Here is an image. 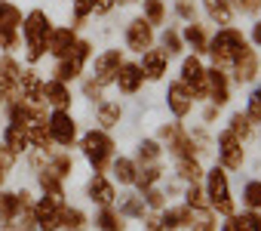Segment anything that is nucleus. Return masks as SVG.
I'll list each match as a JSON object with an SVG mask.
<instances>
[{"label":"nucleus","instance_id":"obj_49","mask_svg":"<svg viewBox=\"0 0 261 231\" xmlns=\"http://www.w3.org/2000/svg\"><path fill=\"white\" fill-rule=\"evenodd\" d=\"M249 40H252L255 47H261V19H258V22L252 25V34H249Z\"/></svg>","mask_w":261,"mask_h":231},{"label":"nucleus","instance_id":"obj_13","mask_svg":"<svg viewBox=\"0 0 261 231\" xmlns=\"http://www.w3.org/2000/svg\"><path fill=\"white\" fill-rule=\"evenodd\" d=\"M166 65H169V56L163 53V50H145L142 53V62H139V68H142V74L148 77V80H160L163 74H166Z\"/></svg>","mask_w":261,"mask_h":231},{"label":"nucleus","instance_id":"obj_6","mask_svg":"<svg viewBox=\"0 0 261 231\" xmlns=\"http://www.w3.org/2000/svg\"><path fill=\"white\" fill-rule=\"evenodd\" d=\"M46 127H49V136H53V142L56 145H62V148H71L74 145V139H77V124H74V118L65 111V108H56L49 118H46Z\"/></svg>","mask_w":261,"mask_h":231},{"label":"nucleus","instance_id":"obj_9","mask_svg":"<svg viewBox=\"0 0 261 231\" xmlns=\"http://www.w3.org/2000/svg\"><path fill=\"white\" fill-rule=\"evenodd\" d=\"M243 160H246L243 142H240L230 130L218 133V167H224V170H240Z\"/></svg>","mask_w":261,"mask_h":231},{"label":"nucleus","instance_id":"obj_27","mask_svg":"<svg viewBox=\"0 0 261 231\" xmlns=\"http://www.w3.org/2000/svg\"><path fill=\"white\" fill-rule=\"evenodd\" d=\"M160 179H163V170H160L157 164H142L139 173H136V182H133V185H136L139 191H148V188H154Z\"/></svg>","mask_w":261,"mask_h":231},{"label":"nucleus","instance_id":"obj_35","mask_svg":"<svg viewBox=\"0 0 261 231\" xmlns=\"http://www.w3.org/2000/svg\"><path fill=\"white\" fill-rule=\"evenodd\" d=\"M86 213L83 210H77V206H62V228H68V231H83L86 228Z\"/></svg>","mask_w":261,"mask_h":231},{"label":"nucleus","instance_id":"obj_50","mask_svg":"<svg viewBox=\"0 0 261 231\" xmlns=\"http://www.w3.org/2000/svg\"><path fill=\"white\" fill-rule=\"evenodd\" d=\"M221 231H237V225H233V216H230V219H227V222L221 225Z\"/></svg>","mask_w":261,"mask_h":231},{"label":"nucleus","instance_id":"obj_16","mask_svg":"<svg viewBox=\"0 0 261 231\" xmlns=\"http://www.w3.org/2000/svg\"><path fill=\"white\" fill-rule=\"evenodd\" d=\"M166 102H169V111L175 114V118H188L191 114V108H194V96L175 80V83H169V93H166Z\"/></svg>","mask_w":261,"mask_h":231},{"label":"nucleus","instance_id":"obj_11","mask_svg":"<svg viewBox=\"0 0 261 231\" xmlns=\"http://www.w3.org/2000/svg\"><path fill=\"white\" fill-rule=\"evenodd\" d=\"M206 96L212 105H224L230 99V80L221 68H206Z\"/></svg>","mask_w":261,"mask_h":231},{"label":"nucleus","instance_id":"obj_30","mask_svg":"<svg viewBox=\"0 0 261 231\" xmlns=\"http://www.w3.org/2000/svg\"><path fill=\"white\" fill-rule=\"evenodd\" d=\"M175 176H178V179H185V182L191 185V182H200L203 167H200V160H197V157H178V160H175Z\"/></svg>","mask_w":261,"mask_h":231},{"label":"nucleus","instance_id":"obj_18","mask_svg":"<svg viewBox=\"0 0 261 231\" xmlns=\"http://www.w3.org/2000/svg\"><path fill=\"white\" fill-rule=\"evenodd\" d=\"M258 68H261V62H258L255 50H243V56L233 62V77H237V83L255 80V77H258Z\"/></svg>","mask_w":261,"mask_h":231},{"label":"nucleus","instance_id":"obj_17","mask_svg":"<svg viewBox=\"0 0 261 231\" xmlns=\"http://www.w3.org/2000/svg\"><path fill=\"white\" fill-rule=\"evenodd\" d=\"M19 99L28 102V105H43V80L34 74V71H22V80H19Z\"/></svg>","mask_w":261,"mask_h":231},{"label":"nucleus","instance_id":"obj_38","mask_svg":"<svg viewBox=\"0 0 261 231\" xmlns=\"http://www.w3.org/2000/svg\"><path fill=\"white\" fill-rule=\"evenodd\" d=\"M233 225H237V231H261V213L249 210L243 216H233Z\"/></svg>","mask_w":261,"mask_h":231},{"label":"nucleus","instance_id":"obj_29","mask_svg":"<svg viewBox=\"0 0 261 231\" xmlns=\"http://www.w3.org/2000/svg\"><path fill=\"white\" fill-rule=\"evenodd\" d=\"M142 19L151 28L163 25L166 22V4H163V0H142Z\"/></svg>","mask_w":261,"mask_h":231},{"label":"nucleus","instance_id":"obj_2","mask_svg":"<svg viewBox=\"0 0 261 231\" xmlns=\"http://www.w3.org/2000/svg\"><path fill=\"white\" fill-rule=\"evenodd\" d=\"M53 31V22L43 10H31L25 19H22V37H25V47H28V59L37 62L43 59L46 53V34Z\"/></svg>","mask_w":261,"mask_h":231},{"label":"nucleus","instance_id":"obj_48","mask_svg":"<svg viewBox=\"0 0 261 231\" xmlns=\"http://www.w3.org/2000/svg\"><path fill=\"white\" fill-rule=\"evenodd\" d=\"M148 231H166V228H163L160 213H151V216H148Z\"/></svg>","mask_w":261,"mask_h":231},{"label":"nucleus","instance_id":"obj_14","mask_svg":"<svg viewBox=\"0 0 261 231\" xmlns=\"http://www.w3.org/2000/svg\"><path fill=\"white\" fill-rule=\"evenodd\" d=\"M114 83L120 86V93L133 96V93H139V86L145 83V74H142V68H139L136 62H123L120 71H117V77H114Z\"/></svg>","mask_w":261,"mask_h":231},{"label":"nucleus","instance_id":"obj_28","mask_svg":"<svg viewBox=\"0 0 261 231\" xmlns=\"http://www.w3.org/2000/svg\"><path fill=\"white\" fill-rule=\"evenodd\" d=\"M188 228H191V231H215V228H218L215 213H212L209 206H197V210H191V222H188Z\"/></svg>","mask_w":261,"mask_h":231},{"label":"nucleus","instance_id":"obj_42","mask_svg":"<svg viewBox=\"0 0 261 231\" xmlns=\"http://www.w3.org/2000/svg\"><path fill=\"white\" fill-rule=\"evenodd\" d=\"M246 118L252 121V124H261V86L249 96V102H246Z\"/></svg>","mask_w":261,"mask_h":231},{"label":"nucleus","instance_id":"obj_43","mask_svg":"<svg viewBox=\"0 0 261 231\" xmlns=\"http://www.w3.org/2000/svg\"><path fill=\"white\" fill-rule=\"evenodd\" d=\"M142 197H145V206H151V210H166V194L154 185V188H148V191H142Z\"/></svg>","mask_w":261,"mask_h":231},{"label":"nucleus","instance_id":"obj_47","mask_svg":"<svg viewBox=\"0 0 261 231\" xmlns=\"http://www.w3.org/2000/svg\"><path fill=\"white\" fill-rule=\"evenodd\" d=\"M13 164H16V154H13L10 148H0V182L7 179V173H10Z\"/></svg>","mask_w":261,"mask_h":231},{"label":"nucleus","instance_id":"obj_25","mask_svg":"<svg viewBox=\"0 0 261 231\" xmlns=\"http://www.w3.org/2000/svg\"><path fill=\"white\" fill-rule=\"evenodd\" d=\"M114 210L120 216H129V219H145V213H148L142 194H126V197H120V206H114Z\"/></svg>","mask_w":261,"mask_h":231},{"label":"nucleus","instance_id":"obj_26","mask_svg":"<svg viewBox=\"0 0 261 231\" xmlns=\"http://www.w3.org/2000/svg\"><path fill=\"white\" fill-rule=\"evenodd\" d=\"M0 80L7 83L10 93L19 86V80H22V65H19L13 56H4V59H0Z\"/></svg>","mask_w":261,"mask_h":231},{"label":"nucleus","instance_id":"obj_4","mask_svg":"<svg viewBox=\"0 0 261 231\" xmlns=\"http://www.w3.org/2000/svg\"><path fill=\"white\" fill-rule=\"evenodd\" d=\"M80 148H83V157L89 160V167H92L95 173H105V170H108V164H111V157H114V142H111L108 130H89V133L83 136Z\"/></svg>","mask_w":261,"mask_h":231},{"label":"nucleus","instance_id":"obj_10","mask_svg":"<svg viewBox=\"0 0 261 231\" xmlns=\"http://www.w3.org/2000/svg\"><path fill=\"white\" fill-rule=\"evenodd\" d=\"M123 40H126V50H133V53H145V50H151V47H154V28H151L142 16H136L133 22L126 25Z\"/></svg>","mask_w":261,"mask_h":231},{"label":"nucleus","instance_id":"obj_36","mask_svg":"<svg viewBox=\"0 0 261 231\" xmlns=\"http://www.w3.org/2000/svg\"><path fill=\"white\" fill-rule=\"evenodd\" d=\"M181 47H185V40H181V34H178L175 28H166V31L160 34V50H163L166 56H175V53H181Z\"/></svg>","mask_w":261,"mask_h":231},{"label":"nucleus","instance_id":"obj_31","mask_svg":"<svg viewBox=\"0 0 261 231\" xmlns=\"http://www.w3.org/2000/svg\"><path fill=\"white\" fill-rule=\"evenodd\" d=\"M95 225H98V231H123V216L114 206H98Z\"/></svg>","mask_w":261,"mask_h":231},{"label":"nucleus","instance_id":"obj_22","mask_svg":"<svg viewBox=\"0 0 261 231\" xmlns=\"http://www.w3.org/2000/svg\"><path fill=\"white\" fill-rule=\"evenodd\" d=\"M4 148H10L13 154L28 151V148H31V142H28V130L19 127V124H7V130H4Z\"/></svg>","mask_w":261,"mask_h":231},{"label":"nucleus","instance_id":"obj_33","mask_svg":"<svg viewBox=\"0 0 261 231\" xmlns=\"http://www.w3.org/2000/svg\"><path fill=\"white\" fill-rule=\"evenodd\" d=\"M98 124H101V130H111V127H117L120 124V105L117 102H98Z\"/></svg>","mask_w":261,"mask_h":231},{"label":"nucleus","instance_id":"obj_20","mask_svg":"<svg viewBox=\"0 0 261 231\" xmlns=\"http://www.w3.org/2000/svg\"><path fill=\"white\" fill-rule=\"evenodd\" d=\"M203 4V13L215 22V25H221V28H227L230 25V19H233V7H230V0H200Z\"/></svg>","mask_w":261,"mask_h":231},{"label":"nucleus","instance_id":"obj_40","mask_svg":"<svg viewBox=\"0 0 261 231\" xmlns=\"http://www.w3.org/2000/svg\"><path fill=\"white\" fill-rule=\"evenodd\" d=\"M227 130H230V133L243 142V139H249V133H252V121H249L246 114L240 111V114H233V118H230V127H227Z\"/></svg>","mask_w":261,"mask_h":231},{"label":"nucleus","instance_id":"obj_3","mask_svg":"<svg viewBox=\"0 0 261 231\" xmlns=\"http://www.w3.org/2000/svg\"><path fill=\"white\" fill-rule=\"evenodd\" d=\"M206 203L212 206V213L221 216H233V197H230V185H227V173L224 167H212L206 173Z\"/></svg>","mask_w":261,"mask_h":231},{"label":"nucleus","instance_id":"obj_5","mask_svg":"<svg viewBox=\"0 0 261 231\" xmlns=\"http://www.w3.org/2000/svg\"><path fill=\"white\" fill-rule=\"evenodd\" d=\"M89 40H77L74 47H71V53L65 56V59H59L56 62V80H62V83H68V80H77L80 74H83V68H86V62H89Z\"/></svg>","mask_w":261,"mask_h":231},{"label":"nucleus","instance_id":"obj_32","mask_svg":"<svg viewBox=\"0 0 261 231\" xmlns=\"http://www.w3.org/2000/svg\"><path fill=\"white\" fill-rule=\"evenodd\" d=\"M22 213V206H19V194H10V191H0V222H13L16 216Z\"/></svg>","mask_w":261,"mask_h":231},{"label":"nucleus","instance_id":"obj_21","mask_svg":"<svg viewBox=\"0 0 261 231\" xmlns=\"http://www.w3.org/2000/svg\"><path fill=\"white\" fill-rule=\"evenodd\" d=\"M111 173H114V182L120 185H133L136 182V173H139V164L133 157H111Z\"/></svg>","mask_w":261,"mask_h":231},{"label":"nucleus","instance_id":"obj_8","mask_svg":"<svg viewBox=\"0 0 261 231\" xmlns=\"http://www.w3.org/2000/svg\"><path fill=\"white\" fill-rule=\"evenodd\" d=\"M120 65H123V53H120V50H105V53H98V56L92 59V80H95L98 86L114 83Z\"/></svg>","mask_w":261,"mask_h":231},{"label":"nucleus","instance_id":"obj_39","mask_svg":"<svg viewBox=\"0 0 261 231\" xmlns=\"http://www.w3.org/2000/svg\"><path fill=\"white\" fill-rule=\"evenodd\" d=\"M160 154H163V148H160V142H154V139H145V142L139 145V160H142V164H157Z\"/></svg>","mask_w":261,"mask_h":231},{"label":"nucleus","instance_id":"obj_7","mask_svg":"<svg viewBox=\"0 0 261 231\" xmlns=\"http://www.w3.org/2000/svg\"><path fill=\"white\" fill-rule=\"evenodd\" d=\"M178 83L194 96V102L206 96V68H203V62H200L197 56H188V59L181 62V80H178Z\"/></svg>","mask_w":261,"mask_h":231},{"label":"nucleus","instance_id":"obj_44","mask_svg":"<svg viewBox=\"0 0 261 231\" xmlns=\"http://www.w3.org/2000/svg\"><path fill=\"white\" fill-rule=\"evenodd\" d=\"M233 13H243V16H258L261 13V0H230Z\"/></svg>","mask_w":261,"mask_h":231},{"label":"nucleus","instance_id":"obj_15","mask_svg":"<svg viewBox=\"0 0 261 231\" xmlns=\"http://www.w3.org/2000/svg\"><path fill=\"white\" fill-rule=\"evenodd\" d=\"M74 43H77L74 28H53V31L46 34V53H53L56 59H65Z\"/></svg>","mask_w":261,"mask_h":231},{"label":"nucleus","instance_id":"obj_41","mask_svg":"<svg viewBox=\"0 0 261 231\" xmlns=\"http://www.w3.org/2000/svg\"><path fill=\"white\" fill-rule=\"evenodd\" d=\"M185 206H191V210L206 206V188H200L197 182H191V185L185 188Z\"/></svg>","mask_w":261,"mask_h":231},{"label":"nucleus","instance_id":"obj_19","mask_svg":"<svg viewBox=\"0 0 261 231\" xmlns=\"http://www.w3.org/2000/svg\"><path fill=\"white\" fill-rule=\"evenodd\" d=\"M43 102H49L53 108H65L68 111V105H71V89H68V83H62V80H43Z\"/></svg>","mask_w":261,"mask_h":231},{"label":"nucleus","instance_id":"obj_1","mask_svg":"<svg viewBox=\"0 0 261 231\" xmlns=\"http://www.w3.org/2000/svg\"><path fill=\"white\" fill-rule=\"evenodd\" d=\"M243 50H249V40L237 31V28H218L212 37H209V47H206V53L215 59V68H221V65H233L240 56H243Z\"/></svg>","mask_w":261,"mask_h":231},{"label":"nucleus","instance_id":"obj_23","mask_svg":"<svg viewBox=\"0 0 261 231\" xmlns=\"http://www.w3.org/2000/svg\"><path fill=\"white\" fill-rule=\"evenodd\" d=\"M181 40L194 50V56H197V53H206V47H209V34H206V28L197 25V22H188V25H185Z\"/></svg>","mask_w":261,"mask_h":231},{"label":"nucleus","instance_id":"obj_46","mask_svg":"<svg viewBox=\"0 0 261 231\" xmlns=\"http://www.w3.org/2000/svg\"><path fill=\"white\" fill-rule=\"evenodd\" d=\"M175 16L185 22H197V10H194V0H175Z\"/></svg>","mask_w":261,"mask_h":231},{"label":"nucleus","instance_id":"obj_45","mask_svg":"<svg viewBox=\"0 0 261 231\" xmlns=\"http://www.w3.org/2000/svg\"><path fill=\"white\" fill-rule=\"evenodd\" d=\"M71 10H74V22H86L92 16V0H71Z\"/></svg>","mask_w":261,"mask_h":231},{"label":"nucleus","instance_id":"obj_37","mask_svg":"<svg viewBox=\"0 0 261 231\" xmlns=\"http://www.w3.org/2000/svg\"><path fill=\"white\" fill-rule=\"evenodd\" d=\"M243 203L249 210H261V179H249L243 188Z\"/></svg>","mask_w":261,"mask_h":231},{"label":"nucleus","instance_id":"obj_12","mask_svg":"<svg viewBox=\"0 0 261 231\" xmlns=\"http://www.w3.org/2000/svg\"><path fill=\"white\" fill-rule=\"evenodd\" d=\"M86 194H89V200H92V203H98V206H114V200H117L114 182H111L105 173H95V176L89 179Z\"/></svg>","mask_w":261,"mask_h":231},{"label":"nucleus","instance_id":"obj_34","mask_svg":"<svg viewBox=\"0 0 261 231\" xmlns=\"http://www.w3.org/2000/svg\"><path fill=\"white\" fill-rule=\"evenodd\" d=\"M0 28H22V10L13 7L10 0H0Z\"/></svg>","mask_w":261,"mask_h":231},{"label":"nucleus","instance_id":"obj_24","mask_svg":"<svg viewBox=\"0 0 261 231\" xmlns=\"http://www.w3.org/2000/svg\"><path fill=\"white\" fill-rule=\"evenodd\" d=\"M160 219H163V228H166V231L188 228V222H191V206H169V210H160Z\"/></svg>","mask_w":261,"mask_h":231}]
</instances>
